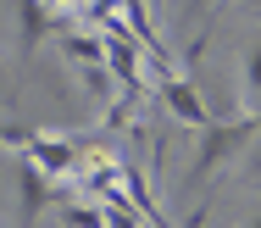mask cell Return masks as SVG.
Here are the masks:
<instances>
[{
  "mask_svg": "<svg viewBox=\"0 0 261 228\" xmlns=\"http://www.w3.org/2000/svg\"><path fill=\"white\" fill-rule=\"evenodd\" d=\"M261 134V112L256 117H211V122H200V145H195V184H206L211 172L222 167V162H233L250 139Z\"/></svg>",
  "mask_w": 261,
  "mask_h": 228,
  "instance_id": "obj_1",
  "label": "cell"
},
{
  "mask_svg": "<svg viewBox=\"0 0 261 228\" xmlns=\"http://www.w3.org/2000/svg\"><path fill=\"white\" fill-rule=\"evenodd\" d=\"M156 95H161V106L178 117V122H189V128H200V122H211V106L200 100V89L189 84V78H178L172 67H161V78H156Z\"/></svg>",
  "mask_w": 261,
  "mask_h": 228,
  "instance_id": "obj_2",
  "label": "cell"
},
{
  "mask_svg": "<svg viewBox=\"0 0 261 228\" xmlns=\"http://www.w3.org/2000/svg\"><path fill=\"white\" fill-rule=\"evenodd\" d=\"M17 184H22V223H39V217L56 206V189H50L56 178L22 156V162H17Z\"/></svg>",
  "mask_w": 261,
  "mask_h": 228,
  "instance_id": "obj_3",
  "label": "cell"
},
{
  "mask_svg": "<svg viewBox=\"0 0 261 228\" xmlns=\"http://www.w3.org/2000/svg\"><path fill=\"white\" fill-rule=\"evenodd\" d=\"M17 17H22V50L45 45L56 28H61V17H56L50 0H17Z\"/></svg>",
  "mask_w": 261,
  "mask_h": 228,
  "instance_id": "obj_4",
  "label": "cell"
},
{
  "mask_svg": "<svg viewBox=\"0 0 261 228\" xmlns=\"http://www.w3.org/2000/svg\"><path fill=\"white\" fill-rule=\"evenodd\" d=\"M245 95L261 106V39L250 45V56H245Z\"/></svg>",
  "mask_w": 261,
  "mask_h": 228,
  "instance_id": "obj_5",
  "label": "cell"
},
{
  "mask_svg": "<svg viewBox=\"0 0 261 228\" xmlns=\"http://www.w3.org/2000/svg\"><path fill=\"white\" fill-rule=\"evenodd\" d=\"M211 6H217V0H189V17H206Z\"/></svg>",
  "mask_w": 261,
  "mask_h": 228,
  "instance_id": "obj_6",
  "label": "cell"
},
{
  "mask_svg": "<svg viewBox=\"0 0 261 228\" xmlns=\"http://www.w3.org/2000/svg\"><path fill=\"white\" fill-rule=\"evenodd\" d=\"M0 89H6V61H0Z\"/></svg>",
  "mask_w": 261,
  "mask_h": 228,
  "instance_id": "obj_7",
  "label": "cell"
},
{
  "mask_svg": "<svg viewBox=\"0 0 261 228\" xmlns=\"http://www.w3.org/2000/svg\"><path fill=\"white\" fill-rule=\"evenodd\" d=\"M50 6H72V0H50Z\"/></svg>",
  "mask_w": 261,
  "mask_h": 228,
  "instance_id": "obj_8",
  "label": "cell"
}]
</instances>
